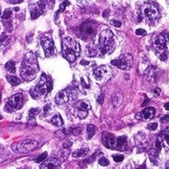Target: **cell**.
Returning a JSON list of instances; mask_svg holds the SVG:
<instances>
[{
	"label": "cell",
	"instance_id": "obj_1",
	"mask_svg": "<svg viewBox=\"0 0 169 169\" xmlns=\"http://www.w3.org/2000/svg\"><path fill=\"white\" fill-rule=\"evenodd\" d=\"M39 71L37 58L33 52H28L23 59L20 74L22 78L27 82L33 80Z\"/></svg>",
	"mask_w": 169,
	"mask_h": 169
},
{
	"label": "cell",
	"instance_id": "obj_2",
	"mask_svg": "<svg viewBox=\"0 0 169 169\" xmlns=\"http://www.w3.org/2000/svg\"><path fill=\"white\" fill-rule=\"evenodd\" d=\"M81 48L75 39L65 37L62 41V54L69 63H73L80 55Z\"/></svg>",
	"mask_w": 169,
	"mask_h": 169
},
{
	"label": "cell",
	"instance_id": "obj_3",
	"mask_svg": "<svg viewBox=\"0 0 169 169\" xmlns=\"http://www.w3.org/2000/svg\"><path fill=\"white\" fill-rule=\"evenodd\" d=\"M114 35L113 33L107 29L103 30L99 36V47L102 53L110 54L115 49V43H114Z\"/></svg>",
	"mask_w": 169,
	"mask_h": 169
},
{
	"label": "cell",
	"instance_id": "obj_4",
	"mask_svg": "<svg viewBox=\"0 0 169 169\" xmlns=\"http://www.w3.org/2000/svg\"><path fill=\"white\" fill-rule=\"evenodd\" d=\"M38 147V141L34 140H22L11 144V149L16 153H28Z\"/></svg>",
	"mask_w": 169,
	"mask_h": 169
},
{
	"label": "cell",
	"instance_id": "obj_5",
	"mask_svg": "<svg viewBox=\"0 0 169 169\" xmlns=\"http://www.w3.org/2000/svg\"><path fill=\"white\" fill-rule=\"evenodd\" d=\"M24 105V100L21 93L14 94L8 99L5 105V110L7 112H13L14 110L20 109Z\"/></svg>",
	"mask_w": 169,
	"mask_h": 169
},
{
	"label": "cell",
	"instance_id": "obj_6",
	"mask_svg": "<svg viewBox=\"0 0 169 169\" xmlns=\"http://www.w3.org/2000/svg\"><path fill=\"white\" fill-rule=\"evenodd\" d=\"M132 63H133V58L130 54L128 53L122 54L119 58L114 59V60L111 61V64L113 66H116L117 68H119L123 70H127L130 69L132 66Z\"/></svg>",
	"mask_w": 169,
	"mask_h": 169
},
{
	"label": "cell",
	"instance_id": "obj_7",
	"mask_svg": "<svg viewBox=\"0 0 169 169\" xmlns=\"http://www.w3.org/2000/svg\"><path fill=\"white\" fill-rule=\"evenodd\" d=\"M37 86L40 92L43 95H46L47 93H49L52 89V79L47 76L46 74H42L41 79L39 81V83L37 84Z\"/></svg>",
	"mask_w": 169,
	"mask_h": 169
},
{
	"label": "cell",
	"instance_id": "obj_8",
	"mask_svg": "<svg viewBox=\"0 0 169 169\" xmlns=\"http://www.w3.org/2000/svg\"><path fill=\"white\" fill-rule=\"evenodd\" d=\"M143 13L148 21H155L160 17V11L151 4H145L143 7Z\"/></svg>",
	"mask_w": 169,
	"mask_h": 169
},
{
	"label": "cell",
	"instance_id": "obj_9",
	"mask_svg": "<svg viewBox=\"0 0 169 169\" xmlns=\"http://www.w3.org/2000/svg\"><path fill=\"white\" fill-rule=\"evenodd\" d=\"M169 43V34L164 31V33H160L154 40V46L157 49L162 50V52H165L167 45Z\"/></svg>",
	"mask_w": 169,
	"mask_h": 169
},
{
	"label": "cell",
	"instance_id": "obj_10",
	"mask_svg": "<svg viewBox=\"0 0 169 169\" xmlns=\"http://www.w3.org/2000/svg\"><path fill=\"white\" fill-rule=\"evenodd\" d=\"M43 49H44V52L47 57L52 56V54L55 52V46H54V43L50 38H42L41 40Z\"/></svg>",
	"mask_w": 169,
	"mask_h": 169
},
{
	"label": "cell",
	"instance_id": "obj_11",
	"mask_svg": "<svg viewBox=\"0 0 169 169\" xmlns=\"http://www.w3.org/2000/svg\"><path fill=\"white\" fill-rule=\"evenodd\" d=\"M94 76L96 77L97 80H104L108 79L109 74H110V69L107 68V66H100L97 69H94L93 71Z\"/></svg>",
	"mask_w": 169,
	"mask_h": 169
},
{
	"label": "cell",
	"instance_id": "obj_12",
	"mask_svg": "<svg viewBox=\"0 0 169 169\" xmlns=\"http://www.w3.org/2000/svg\"><path fill=\"white\" fill-rule=\"evenodd\" d=\"M69 100H72L71 98V93H70V89H64L62 91L58 92L55 97V102L58 105H65L66 104Z\"/></svg>",
	"mask_w": 169,
	"mask_h": 169
},
{
	"label": "cell",
	"instance_id": "obj_13",
	"mask_svg": "<svg viewBox=\"0 0 169 169\" xmlns=\"http://www.w3.org/2000/svg\"><path fill=\"white\" fill-rule=\"evenodd\" d=\"M103 143L105 145V147L110 148V149H117L116 138L113 134L105 133L103 136Z\"/></svg>",
	"mask_w": 169,
	"mask_h": 169
},
{
	"label": "cell",
	"instance_id": "obj_14",
	"mask_svg": "<svg viewBox=\"0 0 169 169\" xmlns=\"http://www.w3.org/2000/svg\"><path fill=\"white\" fill-rule=\"evenodd\" d=\"M156 110L155 108L153 107H147V108H144L143 111H141L139 113H137L136 118L138 120H141V121H146L153 118V116L155 115Z\"/></svg>",
	"mask_w": 169,
	"mask_h": 169
},
{
	"label": "cell",
	"instance_id": "obj_15",
	"mask_svg": "<svg viewBox=\"0 0 169 169\" xmlns=\"http://www.w3.org/2000/svg\"><path fill=\"white\" fill-rule=\"evenodd\" d=\"M59 164H60V161L58 159L49 158L43 162L40 165V169H55Z\"/></svg>",
	"mask_w": 169,
	"mask_h": 169
},
{
	"label": "cell",
	"instance_id": "obj_16",
	"mask_svg": "<svg viewBox=\"0 0 169 169\" xmlns=\"http://www.w3.org/2000/svg\"><path fill=\"white\" fill-rule=\"evenodd\" d=\"M96 27L97 26L94 22L86 21V22H84L83 24L81 25L80 30L83 31V33H86L88 34H92V33H94V31H95Z\"/></svg>",
	"mask_w": 169,
	"mask_h": 169
},
{
	"label": "cell",
	"instance_id": "obj_17",
	"mask_svg": "<svg viewBox=\"0 0 169 169\" xmlns=\"http://www.w3.org/2000/svg\"><path fill=\"white\" fill-rule=\"evenodd\" d=\"M158 138L162 141L163 145H164L167 149H169V127L164 129Z\"/></svg>",
	"mask_w": 169,
	"mask_h": 169
},
{
	"label": "cell",
	"instance_id": "obj_18",
	"mask_svg": "<svg viewBox=\"0 0 169 169\" xmlns=\"http://www.w3.org/2000/svg\"><path fill=\"white\" fill-rule=\"evenodd\" d=\"M54 2H55V0H41L40 2L37 3V6L43 11H45L47 9L50 10L53 7Z\"/></svg>",
	"mask_w": 169,
	"mask_h": 169
},
{
	"label": "cell",
	"instance_id": "obj_19",
	"mask_svg": "<svg viewBox=\"0 0 169 169\" xmlns=\"http://www.w3.org/2000/svg\"><path fill=\"white\" fill-rule=\"evenodd\" d=\"M76 107L78 108V110H84V111H88L91 108V105H90L89 102L88 100H82L78 102V104L76 105Z\"/></svg>",
	"mask_w": 169,
	"mask_h": 169
},
{
	"label": "cell",
	"instance_id": "obj_20",
	"mask_svg": "<svg viewBox=\"0 0 169 169\" xmlns=\"http://www.w3.org/2000/svg\"><path fill=\"white\" fill-rule=\"evenodd\" d=\"M157 69L154 68V66H149V68L146 69L145 71V76L147 77L148 80H151V81H154L157 77Z\"/></svg>",
	"mask_w": 169,
	"mask_h": 169
},
{
	"label": "cell",
	"instance_id": "obj_21",
	"mask_svg": "<svg viewBox=\"0 0 169 169\" xmlns=\"http://www.w3.org/2000/svg\"><path fill=\"white\" fill-rule=\"evenodd\" d=\"M50 123H52L53 125H55V127H62L63 124H64V121H63L61 115L56 114V115H54L52 118V120H50Z\"/></svg>",
	"mask_w": 169,
	"mask_h": 169
},
{
	"label": "cell",
	"instance_id": "obj_22",
	"mask_svg": "<svg viewBox=\"0 0 169 169\" xmlns=\"http://www.w3.org/2000/svg\"><path fill=\"white\" fill-rule=\"evenodd\" d=\"M44 13V11L42 9H40L38 6L37 7H33V9H31V11H30V16H31V19H36L40 16L41 14H43Z\"/></svg>",
	"mask_w": 169,
	"mask_h": 169
},
{
	"label": "cell",
	"instance_id": "obj_23",
	"mask_svg": "<svg viewBox=\"0 0 169 169\" xmlns=\"http://www.w3.org/2000/svg\"><path fill=\"white\" fill-rule=\"evenodd\" d=\"M88 148H82L79 149V150H76L72 153V157L73 158H80V157H85L88 155Z\"/></svg>",
	"mask_w": 169,
	"mask_h": 169
},
{
	"label": "cell",
	"instance_id": "obj_24",
	"mask_svg": "<svg viewBox=\"0 0 169 169\" xmlns=\"http://www.w3.org/2000/svg\"><path fill=\"white\" fill-rule=\"evenodd\" d=\"M30 96L33 97V99H35V100H37L39 97H41V96H42V94H41L40 90H39V88H38V86H33V88L30 89Z\"/></svg>",
	"mask_w": 169,
	"mask_h": 169
},
{
	"label": "cell",
	"instance_id": "obj_25",
	"mask_svg": "<svg viewBox=\"0 0 169 169\" xmlns=\"http://www.w3.org/2000/svg\"><path fill=\"white\" fill-rule=\"evenodd\" d=\"M7 79L9 81V83L13 86L20 85L21 83V80L19 79L18 77H15V76H7Z\"/></svg>",
	"mask_w": 169,
	"mask_h": 169
},
{
	"label": "cell",
	"instance_id": "obj_26",
	"mask_svg": "<svg viewBox=\"0 0 169 169\" xmlns=\"http://www.w3.org/2000/svg\"><path fill=\"white\" fill-rule=\"evenodd\" d=\"M127 143V137L125 136H121L116 138V144H117V149H119L121 147L124 146V144Z\"/></svg>",
	"mask_w": 169,
	"mask_h": 169
},
{
	"label": "cell",
	"instance_id": "obj_27",
	"mask_svg": "<svg viewBox=\"0 0 169 169\" xmlns=\"http://www.w3.org/2000/svg\"><path fill=\"white\" fill-rule=\"evenodd\" d=\"M10 38L6 33H3L1 36H0V47H6L9 45Z\"/></svg>",
	"mask_w": 169,
	"mask_h": 169
},
{
	"label": "cell",
	"instance_id": "obj_28",
	"mask_svg": "<svg viewBox=\"0 0 169 169\" xmlns=\"http://www.w3.org/2000/svg\"><path fill=\"white\" fill-rule=\"evenodd\" d=\"M96 132V127L93 124H88V140H90L92 137L95 135Z\"/></svg>",
	"mask_w": 169,
	"mask_h": 169
},
{
	"label": "cell",
	"instance_id": "obj_29",
	"mask_svg": "<svg viewBox=\"0 0 169 169\" xmlns=\"http://www.w3.org/2000/svg\"><path fill=\"white\" fill-rule=\"evenodd\" d=\"M5 68L8 71H10L11 73H14L15 72V64L13 61H9L5 65Z\"/></svg>",
	"mask_w": 169,
	"mask_h": 169
},
{
	"label": "cell",
	"instance_id": "obj_30",
	"mask_svg": "<svg viewBox=\"0 0 169 169\" xmlns=\"http://www.w3.org/2000/svg\"><path fill=\"white\" fill-rule=\"evenodd\" d=\"M47 158H48V153L45 152V153H43L42 155L39 156L38 158H37L36 160H35V162L38 163H43V162H44V161L47 160Z\"/></svg>",
	"mask_w": 169,
	"mask_h": 169
},
{
	"label": "cell",
	"instance_id": "obj_31",
	"mask_svg": "<svg viewBox=\"0 0 169 169\" xmlns=\"http://www.w3.org/2000/svg\"><path fill=\"white\" fill-rule=\"evenodd\" d=\"M40 112L38 108H30L29 110V117H33L34 118L36 115H38V113Z\"/></svg>",
	"mask_w": 169,
	"mask_h": 169
},
{
	"label": "cell",
	"instance_id": "obj_32",
	"mask_svg": "<svg viewBox=\"0 0 169 169\" xmlns=\"http://www.w3.org/2000/svg\"><path fill=\"white\" fill-rule=\"evenodd\" d=\"M11 16V11L10 9H7L5 11H4V13L2 15V18L3 19H10Z\"/></svg>",
	"mask_w": 169,
	"mask_h": 169
},
{
	"label": "cell",
	"instance_id": "obj_33",
	"mask_svg": "<svg viewBox=\"0 0 169 169\" xmlns=\"http://www.w3.org/2000/svg\"><path fill=\"white\" fill-rule=\"evenodd\" d=\"M108 163H109V162H108L107 159H105V158H100L99 159V164H100V165L107 166V165H108Z\"/></svg>",
	"mask_w": 169,
	"mask_h": 169
},
{
	"label": "cell",
	"instance_id": "obj_34",
	"mask_svg": "<svg viewBox=\"0 0 169 169\" xmlns=\"http://www.w3.org/2000/svg\"><path fill=\"white\" fill-rule=\"evenodd\" d=\"M69 1H64L63 3H61L60 9H59L58 13H60V11H64L65 9H66V6H69Z\"/></svg>",
	"mask_w": 169,
	"mask_h": 169
},
{
	"label": "cell",
	"instance_id": "obj_35",
	"mask_svg": "<svg viewBox=\"0 0 169 169\" xmlns=\"http://www.w3.org/2000/svg\"><path fill=\"white\" fill-rule=\"evenodd\" d=\"M124 169H144V168H141L140 165L139 166L135 165L134 163H129V164H127V165L124 167Z\"/></svg>",
	"mask_w": 169,
	"mask_h": 169
},
{
	"label": "cell",
	"instance_id": "obj_36",
	"mask_svg": "<svg viewBox=\"0 0 169 169\" xmlns=\"http://www.w3.org/2000/svg\"><path fill=\"white\" fill-rule=\"evenodd\" d=\"M147 127H148L149 130L154 131V130H156L157 128H158V124H157V123H151V124H148Z\"/></svg>",
	"mask_w": 169,
	"mask_h": 169
},
{
	"label": "cell",
	"instance_id": "obj_37",
	"mask_svg": "<svg viewBox=\"0 0 169 169\" xmlns=\"http://www.w3.org/2000/svg\"><path fill=\"white\" fill-rule=\"evenodd\" d=\"M113 160L115 161L116 163H121L122 161H124V156L123 155H114Z\"/></svg>",
	"mask_w": 169,
	"mask_h": 169
},
{
	"label": "cell",
	"instance_id": "obj_38",
	"mask_svg": "<svg viewBox=\"0 0 169 169\" xmlns=\"http://www.w3.org/2000/svg\"><path fill=\"white\" fill-rule=\"evenodd\" d=\"M70 132H71L72 134H74L75 136H77L78 134H80V133H81V128H80V127H74V128H71V129H70Z\"/></svg>",
	"mask_w": 169,
	"mask_h": 169
},
{
	"label": "cell",
	"instance_id": "obj_39",
	"mask_svg": "<svg viewBox=\"0 0 169 169\" xmlns=\"http://www.w3.org/2000/svg\"><path fill=\"white\" fill-rule=\"evenodd\" d=\"M136 34L137 35H141V36H144L146 34V31H145L144 29H138L136 30Z\"/></svg>",
	"mask_w": 169,
	"mask_h": 169
},
{
	"label": "cell",
	"instance_id": "obj_40",
	"mask_svg": "<svg viewBox=\"0 0 169 169\" xmlns=\"http://www.w3.org/2000/svg\"><path fill=\"white\" fill-rule=\"evenodd\" d=\"M110 25L114 26V27H117V28H119V27L122 26V23L120 21H116V20H111L110 21Z\"/></svg>",
	"mask_w": 169,
	"mask_h": 169
},
{
	"label": "cell",
	"instance_id": "obj_41",
	"mask_svg": "<svg viewBox=\"0 0 169 169\" xmlns=\"http://www.w3.org/2000/svg\"><path fill=\"white\" fill-rule=\"evenodd\" d=\"M160 59L162 61H166L167 60V53H166V52H162V54L160 55Z\"/></svg>",
	"mask_w": 169,
	"mask_h": 169
},
{
	"label": "cell",
	"instance_id": "obj_42",
	"mask_svg": "<svg viewBox=\"0 0 169 169\" xmlns=\"http://www.w3.org/2000/svg\"><path fill=\"white\" fill-rule=\"evenodd\" d=\"M8 2H10L11 4H20L23 2V0H8Z\"/></svg>",
	"mask_w": 169,
	"mask_h": 169
},
{
	"label": "cell",
	"instance_id": "obj_43",
	"mask_svg": "<svg viewBox=\"0 0 169 169\" xmlns=\"http://www.w3.org/2000/svg\"><path fill=\"white\" fill-rule=\"evenodd\" d=\"M44 111H45V114H47L48 112L50 111V105H45V107H44Z\"/></svg>",
	"mask_w": 169,
	"mask_h": 169
},
{
	"label": "cell",
	"instance_id": "obj_44",
	"mask_svg": "<svg viewBox=\"0 0 169 169\" xmlns=\"http://www.w3.org/2000/svg\"><path fill=\"white\" fill-rule=\"evenodd\" d=\"M97 102H98V103H99V104H101V105L103 104V103H104V96H103V95H101V96L98 97Z\"/></svg>",
	"mask_w": 169,
	"mask_h": 169
},
{
	"label": "cell",
	"instance_id": "obj_45",
	"mask_svg": "<svg viewBox=\"0 0 169 169\" xmlns=\"http://www.w3.org/2000/svg\"><path fill=\"white\" fill-rule=\"evenodd\" d=\"M71 144H72V141H69L68 143L64 144V148H69V147H70V146H71Z\"/></svg>",
	"mask_w": 169,
	"mask_h": 169
},
{
	"label": "cell",
	"instance_id": "obj_46",
	"mask_svg": "<svg viewBox=\"0 0 169 169\" xmlns=\"http://www.w3.org/2000/svg\"><path fill=\"white\" fill-rule=\"evenodd\" d=\"M161 121H162L163 123H166L167 121H169V115H166V116L163 117L162 119H161Z\"/></svg>",
	"mask_w": 169,
	"mask_h": 169
},
{
	"label": "cell",
	"instance_id": "obj_47",
	"mask_svg": "<svg viewBox=\"0 0 169 169\" xmlns=\"http://www.w3.org/2000/svg\"><path fill=\"white\" fill-rule=\"evenodd\" d=\"M107 14H109V11H108V10H105V11H104V13H103V16H104L105 18H107Z\"/></svg>",
	"mask_w": 169,
	"mask_h": 169
},
{
	"label": "cell",
	"instance_id": "obj_48",
	"mask_svg": "<svg viewBox=\"0 0 169 169\" xmlns=\"http://www.w3.org/2000/svg\"><path fill=\"white\" fill-rule=\"evenodd\" d=\"M160 92H161V89H160V88H155V94H156L157 96L160 95Z\"/></svg>",
	"mask_w": 169,
	"mask_h": 169
},
{
	"label": "cell",
	"instance_id": "obj_49",
	"mask_svg": "<svg viewBox=\"0 0 169 169\" xmlns=\"http://www.w3.org/2000/svg\"><path fill=\"white\" fill-rule=\"evenodd\" d=\"M89 64V62H88V61H85V60H83V61H81V65H83V66H88Z\"/></svg>",
	"mask_w": 169,
	"mask_h": 169
},
{
	"label": "cell",
	"instance_id": "obj_50",
	"mask_svg": "<svg viewBox=\"0 0 169 169\" xmlns=\"http://www.w3.org/2000/svg\"><path fill=\"white\" fill-rule=\"evenodd\" d=\"M3 152H4V148L0 145V157L2 156V154H3Z\"/></svg>",
	"mask_w": 169,
	"mask_h": 169
},
{
	"label": "cell",
	"instance_id": "obj_51",
	"mask_svg": "<svg viewBox=\"0 0 169 169\" xmlns=\"http://www.w3.org/2000/svg\"><path fill=\"white\" fill-rule=\"evenodd\" d=\"M164 108H165L166 110H169V102H168V103H166L165 105H164Z\"/></svg>",
	"mask_w": 169,
	"mask_h": 169
},
{
	"label": "cell",
	"instance_id": "obj_52",
	"mask_svg": "<svg viewBox=\"0 0 169 169\" xmlns=\"http://www.w3.org/2000/svg\"><path fill=\"white\" fill-rule=\"evenodd\" d=\"M165 168H166V169H169V162L166 163V166H165Z\"/></svg>",
	"mask_w": 169,
	"mask_h": 169
},
{
	"label": "cell",
	"instance_id": "obj_53",
	"mask_svg": "<svg viewBox=\"0 0 169 169\" xmlns=\"http://www.w3.org/2000/svg\"><path fill=\"white\" fill-rule=\"evenodd\" d=\"M98 1H99V2H104L105 0H98Z\"/></svg>",
	"mask_w": 169,
	"mask_h": 169
},
{
	"label": "cell",
	"instance_id": "obj_54",
	"mask_svg": "<svg viewBox=\"0 0 169 169\" xmlns=\"http://www.w3.org/2000/svg\"><path fill=\"white\" fill-rule=\"evenodd\" d=\"M2 119V116H1V114H0V120H1Z\"/></svg>",
	"mask_w": 169,
	"mask_h": 169
},
{
	"label": "cell",
	"instance_id": "obj_55",
	"mask_svg": "<svg viewBox=\"0 0 169 169\" xmlns=\"http://www.w3.org/2000/svg\"><path fill=\"white\" fill-rule=\"evenodd\" d=\"M0 15H1V8H0Z\"/></svg>",
	"mask_w": 169,
	"mask_h": 169
},
{
	"label": "cell",
	"instance_id": "obj_56",
	"mask_svg": "<svg viewBox=\"0 0 169 169\" xmlns=\"http://www.w3.org/2000/svg\"><path fill=\"white\" fill-rule=\"evenodd\" d=\"M0 100H1V94H0Z\"/></svg>",
	"mask_w": 169,
	"mask_h": 169
},
{
	"label": "cell",
	"instance_id": "obj_57",
	"mask_svg": "<svg viewBox=\"0 0 169 169\" xmlns=\"http://www.w3.org/2000/svg\"><path fill=\"white\" fill-rule=\"evenodd\" d=\"M167 3H168V4H169V0H167Z\"/></svg>",
	"mask_w": 169,
	"mask_h": 169
}]
</instances>
